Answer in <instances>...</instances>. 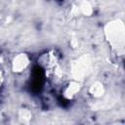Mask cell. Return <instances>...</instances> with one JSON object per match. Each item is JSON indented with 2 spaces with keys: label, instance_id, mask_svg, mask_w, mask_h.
<instances>
[{
  "label": "cell",
  "instance_id": "6da1fadb",
  "mask_svg": "<svg viewBox=\"0 0 125 125\" xmlns=\"http://www.w3.org/2000/svg\"><path fill=\"white\" fill-rule=\"evenodd\" d=\"M3 83H4V72H3V70L0 68V89L2 88Z\"/></svg>",
  "mask_w": 125,
  "mask_h": 125
}]
</instances>
